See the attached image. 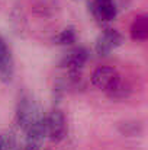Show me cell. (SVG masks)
Wrapping results in <instances>:
<instances>
[{"mask_svg": "<svg viewBox=\"0 0 148 150\" xmlns=\"http://www.w3.org/2000/svg\"><path fill=\"white\" fill-rule=\"evenodd\" d=\"M41 115H44V112L41 111L39 103L35 100V98L28 93L23 92L16 103V114H15V121L18 124V127L23 131H26V128Z\"/></svg>", "mask_w": 148, "mask_h": 150, "instance_id": "obj_1", "label": "cell"}, {"mask_svg": "<svg viewBox=\"0 0 148 150\" xmlns=\"http://www.w3.org/2000/svg\"><path fill=\"white\" fill-rule=\"evenodd\" d=\"M47 136L52 143H60L67 136V120L60 108H54L45 117Z\"/></svg>", "mask_w": 148, "mask_h": 150, "instance_id": "obj_2", "label": "cell"}, {"mask_svg": "<svg viewBox=\"0 0 148 150\" xmlns=\"http://www.w3.org/2000/svg\"><path fill=\"white\" fill-rule=\"evenodd\" d=\"M123 41H125V38L118 29L106 28L97 37L95 50H96L99 55L105 57V55H109L112 51H115L118 47H121L123 44Z\"/></svg>", "mask_w": 148, "mask_h": 150, "instance_id": "obj_3", "label": "cell"}, {"mask_svg": "<svg viewBox=\"0 0 148 150\" xmlns=\"http://www.w3.org/2000/svg\"><path fill=\"white\" fill-rule=\"evenodd\" d=\"M121 77H122V76L118 73L116 69L109 67V66H100V67H97V69L92 73L90 80H92V85H93L95 88H97L100 91H105V92H106V91L110 89Z\"/></svg>", "mask_w": 148, "mask_h": 150, "instance_id": "obj_4", "label": "cell"}, {"mask_svg": "<svg viewBox=\"0 0 148 150\" xmlns=\"http://www.w3.org/2000/svg\"><path fill=\"white\" fill-rule=\"evenodd\" d=\"M87 60H89V50L86 47L79 45V47L71 48L68 52H65L60 64L68 71H81Z\"/></svg>", "mask_w": 148, "mask_h": 150, "instance_id": "obj_5", "label": "cell"}, {"mask_svg": "<svg viewBox=\"0 0 148 150\" xmlns=\"http://www.w3.org/2000/svg\"><path fill=\"white\" fill-rule=\"evenodd\" d=\"M90 12L97 22H110L116 18L118 6L115 0H90Z\"/></svg>", "mask_w": 148, "mask_h": 150, "instance_id": "obj_6", "label": "cell"}, {"mask_svg": "<svg viewBox=\"0 0 148 150\" xmlns=\"http://www.w3.org/2000/svg\"><path fill=\"white\" fill-rule=\"evenodd\" d=\"M15 74V60L7 42L0 37V80L10 83Z\"/></svg>", "mask_w": 148, "mask_h": 150, "instance_id": "obj_7", "label": "cell"}, {"mask_svg": "<svg viewBox=\"0 0 148 150\" xmlns=\"http://www.w3.org/2000/svg\"><path fill=\"white\" fill-rule=\"evenodd\" d=\"M131 38L134 41L142 42L148 38V16L147 15H138L135 16L132 25H131Z\"/></svg>", "mask_w": 148, "mask_h": 150, "instance_id": "obj_8", "label": "cell"}, {"mask_svg": "<svg viewBox=\"0 0 148 150\" xmlns=\"http://www.w3.org/2000/svg\"><path fill=\"white\" fill-rule=\"evenodd\" d=\"M132 92V88L128 82H125L122 77L110 88L106 91V95L110 98V99H116V100H122V99H126Z\"/></svg>", "mask_w": 148, "mask_h": 150, "instance_id": "obj_9", "label": "cell"}, {"mask_svg": "<svg viewBox=\"0 0 148 150\" xmlns=\"http://www.w3.org/2000/svg\"><path fill=\"white\" fill-rule=\"evenodd\" d=\"M52 41L58 45H71L77 41V32H76L74 26H67L60 34H57L52 38Z\"/></svg>", "mask_w": 148, "mask_h": 150, "instance_id": "obj_10", "label": "cell"}, {"mask_svg": "<svg viewBox=\"0 0 148 150\" xmlns=\"http://www.w3.org/2000/svg\"><path fill=\"white\" fill-rule=\"evenodd\" d=\"M0 150H16V139L12 133L0 134Z\"/></svg>", "mask_w": 148, "mask_h": 150, "instance_id": "obj_11", "label": "cell"}, {"mask_svg": "<svg viewBox=\"0 0 148 150\" xmlns=\"http://www.w3.org/2000/svg\"><path fill=\"white\" fill-rule=\"evenodd\" d=\"M119 131L125 136H137L141 131V124L140 122H122L119 125Z\"/></svg>", "mask_w": 148, "mask_h": 150, "instance_id": "obj_12", "label": "cell"}]
</instances>
